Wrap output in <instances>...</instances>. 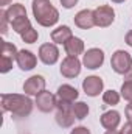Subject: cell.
Masks as SVG:
<instances>
[{
	"instance_id": "29",
	"label": "cell",
	"mask_w": 132,
	"mask_h": 134,
	"mask_svg": "<svg viewBox=\"0 0 132 134\" xmlns=\"http://www.w3.org/2000/svg\"><path fill=\"white\" fill-rule=\"evenodd\" d=\"M124 114H126V119H128L129 122H132V101H129V104H126Z\"/></svg>"
},
{
	"instance_id": "24",
	"label": "cell",
	"mask_w": 132,
	"mask_h": 134,
	"mask_svg": "<svg viewBox=\"0 0 132 134\" xmlns=\"http://www.w3.org/2000/svg\"><path fill=\"white\" fill-rule=\"evenodd\" d=\"M120 92H121L120 95L126 101H132V81H124Z\"/></svg>"
},
{
	"instance_id": "23",
	"label": "cell",
	"mask_w": 132,
	"mask_h": 134,
	"mask_svg": "<svg viewBox=\"0 0 132 134\" xmlns=\"http://www.w3.org/2000/svg\"><path fill=\"white\" fill-rule=\"evenodd\" d=\"M20 36H22V41H23V42H27V44H34V42L37 41V37H39V33L31 27V28H28L25 33H22Z\"/></svg>"
},
{
	"instance_id": "20",
	"label": "cell",
	"mask_w": 132,
	"mask_h": 134,
	"mask_svg": "<svg viewBox=\"0 0 132 134\" xmlns=\"http://www.w3.org/2000/svg\"><path fill=\"white\" fill-rule=\"evenodd\" d=\"M9 24H11L13 30H14L16 33H19V34L25 33L28 28H31V22H30L28 17H17V19H14V20L9 22Z\"/></svg>"
},
{
	"instance_id": "15",
	"label": "cell",
	"mask_w": 132,
	"mask_h": 134,
	"mask_svg": "<svg viewBox=\"0 0 132 134\" xmlns=\"http://www.w3.org/2000/svg\"><path fill=\"white\" fill-rule=\"evenodd\" d=\"M120 122H121L120 112H118V111H113V109L106 111V112L99 117V123H101V126L106 128V130H117L118 125H120Z\"/></svg>"
},
{
	"instance_id": "19",
	"label": "cell",
	"mask_w": 132,
	"mask_h": 134,
	"mask_svg": "<svg viewBox=\"0 0 132 134\" xmlns=\"http://www.w3.org/2000/svg\"><path fill=\"white\" fill-rule=\"evenodd\" d=\"M6 16L9 19V22H13L17 17H27V9H25V6L22 3H13V5L8 6Z\"/></svg>"
},
{
	"instance_id": "11",
	"label": "cell",
	"mask_w": 132,
	"mask_h": 134,
	"mask_svg": "<svg viewBox=\"0 0 132 134\" xmlns=\"http://www.w3.org/2000/svg\"><path fill=\"white\" fill-rule=\"evenodd\" d=\"M82 89H84L86 95H89V97H98L99 94L103 92V89H104V83H103V80L99 76L90 75V76L84 78Z\"/></svg>"
},
{
	"instance_id": "17",
	"label": "cell",
	"mask_w": 132,
	"mask_h": 134,
	"mask_svg": "<svg viewBox=\"0 0 132 134\" xmlns=\"http://www.w3.org/2000/svg\"><path fill=\"white\" fill-rule=\"evenodd\" d=\"M56 97H58V100L73 103V101L79 97V92H78L76 87H73V86H70V84H62V86L58 87V94H56Z\"/></svg>"
},
{
	"instance_id": "2",
	"label": "cell",
	"mask_w": 132,
	"mask_h": 134,
	"mask_svg": "<svg viewBox=\"0 0 132 134\" xmlns=\"http://www.w3.org/2000/svg\"><path fill=\"white\" fill-rule=\"evenodd\" d=\"M33 16L40 27H53L59 20V11L50 0H33Z\"/></svg>"
},
{
	"instance_id": "8",
	"label": "cell",
	"mask_w": 132,
	"mask_h": 134,
	"mask_svg": "<svg viewBox=\"0 0 132 134\" xmlns=\"http://www.w3.org/2000/svg\"><path fill=\"white\" fill-rule=\"evenodd\" d=\"M82 63L78 59V56H65L61 63V75L65 78H76L81 73Z\"/></svg>"
},
{
	"instance_id": "6",
	"label": "cell",
	"mask_w": 132,
	"mask_h": 134,
	"mask_svg": "<svg viewBox=\"0 0 132 134\" xmlns=\"http://www.w3.org/2000/svg\"><path fill=\"white\" fill-rule=\"evenodd\" d=\"M93 17H95V25L97 27L106 28V27L112 25V22L115 20V11L109 5H101V6L93 9Z\"/></svg>"
},
{
	"instance_id": "5",
	"label": "cell",
	"mask_w": 132,
	"mask_h": 134,
	"mask_svg": "<svg viewBox=\"0 0 132 134\" xmlns=\"http://www.w3.org/2000/svg\"><path fill=\"white\" fill-rule=\"evenodd\" d=\"M19 50L16 48L14 44L3 41L2 42V61H0V72L2 73H8L13 69V61L17 58Z\"/></svg>"
},
{
	"instance_id": "33",
	"label": "cell",
	"mask_w": 132,
	"mask_h": 134,
	"mask_svg": "<svg viewBox=\"0 0 132 134\" xmlns=\"http://www.w3.org/2000/svg\"><path fill=\"white\" fill-rule=\"evenodd\" d=\"M104 134H120V131H115V130H107Z\"/></svg>"
},
{
	"instance_id": "18",
	"label": "cell",
	"mask_w": 132,
	"mask_h": 134,
	"mask_svg": "<svg viewBox=\"0 0 132 134\" xmlns=\"http://www.w3.org/2000/svg\"><path fill=\"white\" fill-rule=\"evenodd\" d=\"M70 37H73V34H71L70 27H67V25H61V27H58L56 30L51 31V41L55 44H62L64 45Z\"/></svg>"
},
{
	"instance_id": "30",
	"label": "cell",
	"mask_w": 132,
	"mask_h": 134,
	"mask_svg": "<svg viewBox=\"0 0 132 134\" xmlns=\"http://www.w3.org/2000/svg\"><path fill=\"white\" fill-rule=\"evenodd\" d=\"M124 41H126V44L132 47V30H129L128 33H126V37H124Z\"/></svg>"
},
{
	"instance_id": "25",
	"label": "cell",
	"mask_w": 132,
	"mask_h": 134,
	"mask_svg": "<svg viewBox=\"0 0 132 134\" xmlns=\"http://www.w3.org/2000/svg\"><path fill=\"white\" fill-rule=\"evenodd\" d=\"M0 20H2V27H0L2 34H6L8 33V22H9V19L6 16V9H2L0 11Z\"/></svg>"
},
{
	"instance_id": "4",
	"label": "cell",
	"mask_w": 132,
	"mask_h": 134,
	"mask_svg": "<svg viewBox=\"0 0 132 134\" xmlns=\"http://www.w3.org/2000/svg\"><path fill=\"white\" fill-rule=\"evenodd\" d=\"M110 67L113 69L115 73L124 75L132 69V56L131 53H128L126 50H117L113 52L112 58H110Z\"/></svg>"
},
{
	"instance_id": "16",
	"label": "cell",
	"mask_w": 132,
	"mask_h": 134,
	"mask_svg": "<svg viewBox=\"0 0 132 134\" xmlns=\"http://www.w3.org/2000/svg\"><path fill=\"white\" fill-rule=\"evenodd\" d=\"M64 50H65L67 56H78L84 52V41L73 36L64 44Z\"/></svg>"
},
{
	"instance_id": "7",
	"label": "cell",
	"mask_w": 132,
	"mask_h": 134,
	"mask_svg": "<svg viewBox=\"0 0 132 134\" xmlns=\"http://www.w3.org/2000/svg\"><path fill=\"white\" fill-rule=\"evenodd\" d=\"M39 59L47 64V66H53L58 63L59 59V48L56 47L55 42H47V44H42L39 47Z\"/></svg>"
},
{
	"instance_id": "13",
	"label": "cell",
	"mask_w": 132,
	"mask_h": 134,
	"mask_svg": "<svg viewBox=\"0 0 132 134\" xmlns=\"http://www.w3.org/2000/svg\"><path fill=\"white\" fill-rule=\"evenodd\" d=\"M16 63H17V66L20 67L22 70L28 72V70H33L34 67H36V64H37V58H36V55H34L33 52L23 48V50H20V52L17 53Z\"/></svg>"
},
{
	"instance_id": "34",
	"label": "cell",
	"mask_w": 132,
	"mask_h": 134,
	"mask_svg": "<svg viewBox=\"0 0 132 134\" xmlns=\"http://www.w3.org/2000/svg\"><path fill=\"white\" fill-rule=\"evenodd\" d=\"M112 2H113V3H123L124 0H112Z\"/></svg>"
},
{
	"instance_id": "22",
	"label": "cell",
	"mask_w": 132,
	"mask_h": 134,
	"mask_svg": "<svg viewBox=\"0 0 132 134\" xmlns=\"http://www.w3.org/2000/svg\"><path fill=\"white\" fill-rule=\"evenodd\" d=\"M120 98H121V95H120L117 91H113V89L106 91V92L103 94V101H104L106 104H110V106L118 104V103H120Z\"/></svg>"
},
{
	"instance_id": "28",
	"label": "cell",
	"mask_w": 132,
	"mask_h": 134,
	"mask_svg": "<svg viewBox=\"0 0 132 134\" xmlns=\"http://www.w3.org/2000/svg\"><path fill=\"white\" fill-rule=\"evenodd\" d=\"M59 2H61V5H62L64 8H67V9L73 8V6L78 3V0H59Z\"/></svg>"
},
{
	"instance_id": "32",
	"label": "cell",
	"mask_w": 132,
	"mask_h": 134,
	"mask_svg": "<svg viewBox=\"0 0 132 134\" xmlns=\"http://www.w3.org/2000/svg\"><path fill=\"white\" fill-rule=\"evenodd\" d=\"M13 0H0V6H6V5H9Z\"/></svg>"
},
{
	"instance_id": "12",
	"label": "cell",
	"mask_w": 132,
	"mask_h": 134,
	"mask_svg": "<svg viewBox=\"0 0 132 134\" xmlns=\"http://www.w3.org/2000/svg\"><path fill=\"white\" fill-rule=\"evenodd\" d=\"M45 84L47 81L42 75H33L23 83V92L27 95H37L42 91H45Z\"/></svg>"
},
{
	"instance_id": "3",
	"label": "cell",
	"mask_w": 132,
	"mask_h": 134,
	"mask_svg": "<svg viewBox=\"0 0 132 134\" xmlns=\"http://www.w3.org/2000/svg\"><path fill=\"white\" fill-rule=\"evenodd\" d=\"M56 122L62 128H70L75 122V114H73V103L70 101L58 100L56 103Z\"/></svg>"
},
{
	"instance_id": "27",
	"label": "cell",
	"mask_w": 132,
	"mask_h": 134,
	"mask_svg": "<svg viewBox=\"0 0 132 134\" xmlns=\"http://www.w3.org/2000/svg\"><path fill=\"white\" fill-rule=\"evenodd\" d=\"M120 134H132V122H126L124 125H123V128L120 130Z\"/></svg>"
},
{
	"instance_id": "9",
	"label": "cell",
	"mask_w": 132,
	"mask_h": 134,
	"mask_svg": "<svg viewBox=\"0 0 132 134\" xmlns=\"http://www.w3.org/2000/svg\"><path fill=\"white\" fill-rule=\"evenodd\" d=\"M56 103H58V97L50 91H42L40 94H37L34 101V104L40 112H51L56 108Z\"/></svg>"
},
{
	"instance_id": "26",
	"label": "cell",
	"mask_w": 132,
	"mask_h": 134,
	"mask_svg": "<svg viewBox=\"0 0 132 134\" xmlns=\"http://www.w3.org/2000/svg\"><path fill=\"white\" fill-rule=\"evenodd\" d=\"M70 134H92L90 133V130L89 128H86V126H76V128H73Z\"/></svg>"
},
{
	"instance_id": "10",
	"label": "cell",
	"mask_w": 132,
	"mask_h": 134,
	"mask_svg": "<svg viewBox=\"0 0 132 134\" xmlns=\"http://www.w3.org/2000/svg\"><path fill=\"white\" fill-rule=\"evenodd\" d=\"M103 63H104V52L101 48H89L82 56V64L90 70L99 69Z\"/></svg>"
},
{
	"instance_id": "1",
	"label": "cell",
	"mask_w": 132,
	"mask_h": 134,
	"mask_svg": "<svg viewBox=\"0 0 132 134\" xmlns=\"http://www.w3.org/2000/svg\"><path fill=\"white\" fill-rule=\"evenodd\" d=\"M33 101L25 94H2V109L17 119H25L33 111Z\"/></svg>"
},
{
	"instance_id": "31",
	"label": "cell",
	"mask_w": 132,
	"mask_h": 134,
	"mask_svg": "<svg viewBox=\"0 0 132 134\" xmlns=\"http://www.w3.org/2000/svg\"><path fill=\"white\" fill-rule=\"evenodd\" d=\"M124 81H132V69L128 73H124Z\"/></svg>"
},
{
	"instance_id": "21",
	"label": "cell",
	"mask_w": 132,
	"mask_h": 134,
	"mask_svg": "<svg viewBox=\"0 0 132 134\" xmlns=\"http://www.w3.org/2000/svg\"><path fill=\"white\" fill-rule=\"evenodd\" d=\"M73 114H75L76 120H84L89 115V104L84 103V101L73 103Z\"/></svg>"
},
{
	"instance_id": "14",
	"label": "cell",
	"mask_w": 132,
	"mask_h": 134,
	"mask_svg": "<svg viewBox=\"0 0 132 134\" xmlns=\"http://www.w3.org/2000/svg\"><path fill=\"white\" fill-rule=\"evenodd\" d=\"M75 25L81 30H90L92 27H95L93 11L92 9H81L75 16Z\"/></svg>"
}]
</instances>
